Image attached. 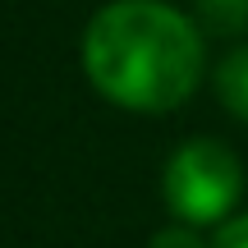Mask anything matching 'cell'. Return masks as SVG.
<instances>
[{
  "label": "cell",
  "mask_w": 248,
  "mask_h": 248,
  "mask_svg": "<svg viewBox=\"0 0 248 248\" xmlns=\"http://www.w3.org/2000/svg\"><path fill=\"white\" fill-rule=\"evenodd\" d=\"M92 88L129 110H175L202 78V32L166 0H115L83 37Z\"/></svg>",
  "instance_id": "6da1fadb"
},
{
  "label": "cell",
  "mask_w": 248,
  "mask_h": 248,
  "mask_svg": "<svg viewBox=\"0 0 248 248\" xmlns=\"http://www.w3.org/2000/svg\"><path fill=\"white\" fill-rule=\"evenodd\" d=\"M244 193V166L225 142L193 138L166 161V202L184 225H216Z\"/></svg>",
  "instance_id": "7a4b0ae2"
},
{
  "label": "cell",
  "mask_w": 248,
  "mask_h": 248,
  "mask_svg": "<svg viewBox=\"0 0 248 248\" xmlns=\"http://www.w3.org/2000/svg\"><path fill=\"white\" fill-rule=\"evenodd\" d=\"M216 92H221L230 115L248 120V46H239V51H230L221 60V69H216Z\"/></svg>",
  "instance_id": "3957f363"
},
{
  "label": "cell",
  "mask_w": 248,
  "mask_h": 248,
  "mask_svg": "<svg viewBox=\"0 0 248 248\" xmlns=\"http://www.w3.org/2000/svg\"><path fill=\"white\" fill-rule=\"evenodd\" d=\"M198 14L221 37H244L248 32V0H198Z\"/></svg>",
  "instance_id": "277c9868"
},
{
  "label": "cell",
  "mask_w": 248,
  "mask_h": 248,
  "mask_svg": "<svg viewBox=\"0 0 248 248\" xmlns=\"http://www.w3.org/2000/svg\"><path fill=\"white\" fill-rule=\"evenodd\" d=\"M152 248H207V244L198 239L193 225H166V230L152 239Z\"/></svg>",
  "instance_id": "5b68a950"
},
{
  "label": "cell",
  "mask_w": 248,
  "mask_h": 248,
  "mask_svg": "<svg viewBox=\"0 0 248 248\" xmlns=\"http://www.w3.org/2000/svg\"><path fill=\"white\" fill-rule=\"evenodd\" d=\"M212 248H248V216H234V221H225L221 230H216Z\"/></svg>",
  "instance_id": "8992f818"
}]
</instances>
